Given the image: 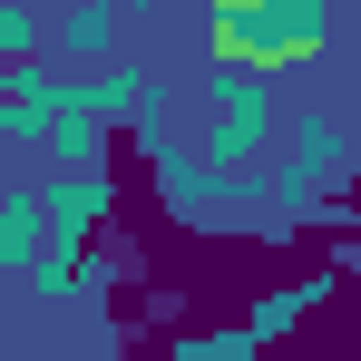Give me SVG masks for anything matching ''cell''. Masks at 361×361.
<instances>
[{"label": "cell", "mask_w": 361, "mask_h": 361, "mask_svg": "<svg viewBox=\"0 0 361 361\" xmlns=\"http://www.w3.org/2000/svg\"><path fill=\"white\" fill-rule=\"evenodd\" d=\"M322 39H332V10H322V0H283V10H225V20H215V59H235V68L312 59Z\"/></svg>", "instance_id": "obj_1"}]
</instances>
